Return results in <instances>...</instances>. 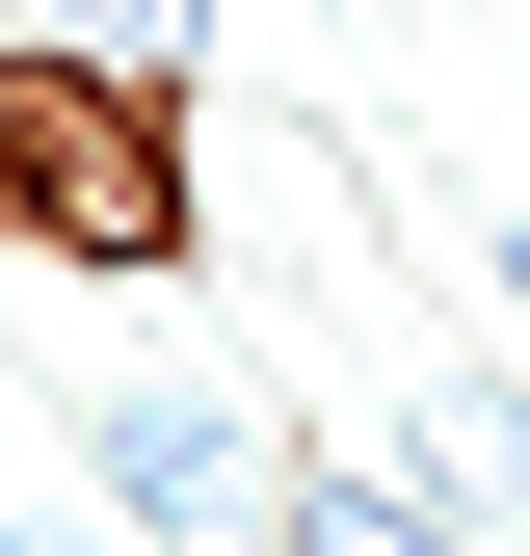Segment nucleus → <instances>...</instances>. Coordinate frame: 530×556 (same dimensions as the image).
Returning <instances> with one entry per match:
<instances>
[{
    "instance_id": "nucleus-1",
    "label": "nucleus",
    "mask_w": 530,
    "mask_h": 556,
    "mask_svg": "<svg viewBox=\"0 0 530 556\" xmlns=\"http://www.w3.org/2000/svg\"><path fill=\"white\" fill-rule=\"evenodd\" d=\"M265 504H292V425L213 371H80L53 397V530L80 556H265Z\"/></svg>"
},
{
    "instance_id": "nucleus-2",
    "label": "nucleus",
    "mask_w": 530,
    "mask_h": 556,
    "mask_svg": "<svg viewBox=\"0 0 530 556\" xmlns=\"http://www.w3.org/2000/svg\"><path fill=\"white\" fill-rule=\"evenodd\" d=\"M0 213H27L53 292H160V265H186V106L27 53V80H0Z\"/></svg>"
},
{
    "instance_id": "nucleus-3",
    "label": "nucleus",
    "mask_w": 530,
    "mask_h": 556,
    "mask_svg": "<svg viewBox=\"0 0 530 556\" xmlns=\"http://www.w3.org/2000/svg\"><path fill=\"white\" fill-rule=\"evenodd\" d=\"M265 556H504L478 504H451L425 425H292V504H265Z\"/></svg>"
},
{
    "instance_id": "nucleus-4",
    "label": "nucleus",
    "mask_w": 530,
    "mask_h": 556,
    "mask_svg": "<svg viewBox=\"0 0 530 556\" xmlns=\"http://www.w3.org/2000/svg\"><path fill=\"white\" fill-rule=\"evenodd\" d=\"M27 53H80V80H213V0H27Z\"/></svg>"
},
{
    "instance_id": "nucleus-5",
    "label": "nucleus",
    "mask_w": 530,
    "mask_h": 556,
    "mask_svg": "<svg viewBox=\"0 0 530 556\" xmlns=\"http://www.w3.org/2000/svg\"><path fill=\"white\" fill-rule=\"evenodd\" d=\"M478 292H504V318H530V213H504V239H478Z\"/></svg>"
}]
</instances>
